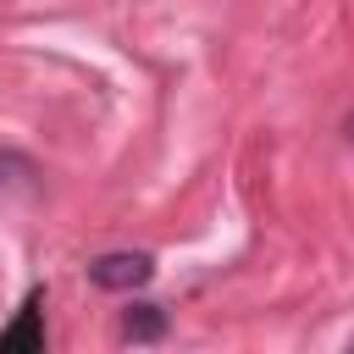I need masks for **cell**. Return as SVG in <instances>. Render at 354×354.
<instances>
[{"label": "cell", "mask_w": 354, "mask_h": 354, "mask_svg": "<svg viewBox=\"0 0 354 354\" xmlns=\"http://www.w3.org/2000/svg\"><path fill=\"white\" fill-rule=\"evenodd\" d=\"M149 277H155V260H149L144 249H116V254L88 260V282L105 288V293H133V288H144Z\"/></svg>", "instance_id": "6da1fadb"}, {"label": "cell", "mask_w": 354, "mask_h": 354, "mask_svg": "<svg viewBox=\"0 0 354 354\" xmlns=\"http://www.w3.org/2000/svg\"><path fill=\"white\" fill-rule=\"evenodd\" d=\"M166 332V315L155 310V304H133L127 315H122V337H133V343H155Z\"/></svg>", "instance_id": "7a4b0ae2"}, {"label": "cell", "mask_w": 354, "mask_h": 354, "mask_svg": "<svg viewBox=\"0 0 354 354\" xmlns=\"http://www.w3.org/2000/svg\"><path fill=\"white\" fill-rule=\"evenodd\" d=\"M0 348H39V293L22 304V315H17V326L0 337Z\"/></svg>", "instance_id": "3957f363"}, {"label": "cell", "mask_w": 354, "mask_h": 354, "mask_svg": "<svg viewBox=\"0 0 354 354\" xmlns=\"http://www.w3.org/2000/svg\"><path fill=\"white\" fill-rule=\"evenodd\" d=\"M343 133H348V138H354V116H348V122H343Z\"/></svg>", "instance_id": "277c9868"}]
</instances>
